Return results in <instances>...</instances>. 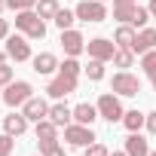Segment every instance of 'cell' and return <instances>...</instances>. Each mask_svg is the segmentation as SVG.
I'll use <instances>...</instances> for the list:
<instances>
[{
	"instance_id": "obj_33",
	"label": "cell",
	"mask_w": 156,
	"mask_h": 156,
	"mask_svg": "<svg viewBox=\"0 0 156 156\" xmlns=\"http://www.w3.org/2000/svg\"><path fill=\"white\" fill-rule=\"evenodd\" d=\"M12 80H16V70H12V67L3 61V64H0V86H9Z\"/></svg>"
},
{
	"instance_id": "obj_11",
	"label": "cell",
	"mask_w": 156,
	"mask_h": 156,
	"mask_svg": "<svg viewBox=\"0 0 156 156\" xmlns=\"http://www.w3.org/2000/svg\"><path fill=\"white\" fill-rule=\"evenodd\" d=\"M22 113H25L31 122H40V119H46V116H49V101H46V98H40V95H31V98L22 104Z\"/></svg>"
},
{
	"instance_id": "obj_13",
	"label": "cell",
	"mask_w": 156,
	"mask_h": 156,
	"mask_svg": "<svg viewBox=\"0 0 156 156\" xmlns=\"http://www.w3.org/2000/svg\"><path fill=\"white\" fill-rule=\"evenodd\" d=\"M28 122H31V119H28L25 113L12 110L9 116H3V132H6V135H12V138H22V135L28 132Z\"/></svg>"
},
{
	"instance_id": "obj_9",
	"label": "cell",
	"mask_w": 156,
	"mask_h": 156,
	"mask_svg": "<svg viewBox=\"0 0 156 156\" xmlns=\"http://www.w3.org/2000/svg\"><path fill=\"white\" fill-rule=\"evenodd\" d=\"M61 49H64V55L76 58L80 52H86V37H83L80 31L67 28V31H61Z\"/></svg>"
},
{
	"instance_id": "obj_21",
	"label": "cell",
	"mask_w": 156,
	"mask_h": 156,
	"mask_svg": "<svg viewBox=\"0 0 156 156\" xmlns=\"http://www.w3.org/2000/svg\"><path fill=\"white\" fill-rule=\"evenodd\" d=\"M122 126H126L129 132H141V129L147 126V113H141V110H126Z\"/></svg>"
},
{
	"instance_id": "obj_32",
	"label": "cell",
	"mask_w": 156,
	"mask_h": 156,
	"mask_svg": "<svg viewBox=\"0 0 156 156\" xmlns=\"http://www.w3.org/2000/svg\"><path fill=\"white\" fill-rule=\"evenodd\" d=\"M12 147H16V138L12 135H0V156H12Z\"/></svg>"
},
{
	"instance_id": "obj_28",
	"label": "cell",
	"mask_w": 156,
	"mask_h": 156,
	"mask_svg": "<svg viewBox=\"0 0 156 156\" xmlns=\"http://www.w3.org/2000/svg\"><path fill=\"white\" fill-rule=\"evenodd\" d=\"M58 70H61V73H67V76H80V70H83V64L76 61V58H70V55H67V58H64V61L58 64Z\"/></svg>"
},
{
	"instance_id": "obj_27",
	"label": "cell",
	"mask_w": 156,
	"mask_h": 156,
	"mask_svg": "<svg viewBox=\"0 0 156 156\" xmlns=\"http://www.w3.org/2000/svg\"><path fill=\"white\" fill-rule=\"evenodd\" d=\"M52 22H55L61 31H67V28H73V22H76V12H73V9H58V16H55Z\"/></svg>"
},
{
	"instance_id": "obj_14",
	"label": "cell",
	"mask_w": 156,
	"mask_h": 156,
	"mask_svg": "<svg viewBox=\"0 0 156 156\" xmlns=\"http://www.w3.org/2000/svg\"><path fill=\"white\" fill-rule=\"evenodd\" d=\"M49 119H52L58 129H64V126H70V122H73V107H67V104H64V98H61V101L49 104Z\"/></svg>"
},
{
	"instance_id": "obj_15",
	"label": "cell",
	"mask_w": 156,
	"mask_h": 156,
	"mask_svg": "<svg viewBox=\"0 0 156 156\" xmlns=\"http://www.w3.org/2000/svg\"><path fill=\"white\" fill-rule=\"evenodd\" d=\"M150 49H156V28H141L138 37H135V43H132V52L135 55H144Z\"/></svg>"
},
{
	"instance_id": "obj_35",
	"label": "cell",
	"mask_w": 156,
	"mask_h": 156,
	"mask_svg": "<svg viewBox=\"0 0 156 156\" xmlns=\"http://www.w3.org/2000/svg\"><path fill=\"white\" fill-rule=\"evenodd\" d=\"M6 37H9V22L0 19V40H6Z\"/></svg>"
},
{
	"instance_id": "obj_38",
	"label": "cell",
	"mask_w": 156,
	"mask_h": 156,
	"mask_svg": "<svg viewBox=\"0 0 156 156\" xmlns=\"http://www.w3.org/2000/svg\"><path fill=\"white\" fill-rule=\"evenodd\" d=\"M150 83H153V92H156V73H150Z\"/></svg>"
},
{
	"instance_id": "obj_37",
	"label": "cell",
	"mask_w": 156,
	"mask_h": 156,
	"mask_svg": "<svg viewBox=\"0 0 156 156\" xmlns=\"http://www.w3.org/2000/svg\"><path fill=\"white\" fill-rule=\"evenodd\" d=\"M110 156H129V153H126V150H113Z\"/></svg>"
},
{
	"instance_id": "obj_40",
	"label": "cell",
	"mask_w": 156,
	"mask_h": 156,
	"mask_svg": "<svg viewBox=\"0 0 156 156\" xmlns=\"http://www.w3.org/2000/svg\"><path fill=\"white\" fill-rule=\"evenodd\" d=\"M3 9H6V0H0V12H3Z\"/></svg>"
},
{
	"instance_id": "obj_7",
	"label": "cell",
	"mask_w": 156,
	"mask_h": 156,
	"mask_svg": "<svg viewBox=\"0 0 156 156\" xmlns=\"http://www.w3.org/2000/svg\"><path fill=\"white\" fill-rule=\"evenodd\" d=\"M64 141H67L70 147H89V144H95L98 138H95L92 126H83V122H70V126H64Z\"/></svg>"
},
{
	"instance_id": "obj_41",
	"label": "cell",
	"mask_w": 156,
	"mask_h": 156,
	"mask_svg": "<svg viewBox=\"0 0 156 156\" xmlns=\"http://www.w3.org/2000/svg\"><path fill=\"white\" fill-rule=\"evenodd\" d=\"M150 156H156V150H150Z\"/></svg>"
},
{
	"instance_id": "obj_20",
	"label": "cell",
	"mask_w": 156,
	"mask_h": 156,
	"mask_svg": "<svg viewBox=\"0 0 156 156\" xmlns=\"http://www.w3.org/2000/svg\"><path fill=\"white\" fill-rule=\"evenodd\" d=\"M34 135H37V141H52V138H58V126L46 116V119H40L34 126Z\"/></svg>"
},
{
	"instance_id": "obj_29",
	"label": "cell",
	"mask_w": 156,
	"mask_h": 156,
	"mask_svg": "<svg viewBox=\"0 0 156 156\" xmlns=\"http://www.w3.org/2000/svg\"><path fill=\"white\" fill-rule=\"evenodd\" d=\"M141 70L150 76V73H156V49H150V52H144L141 55Z\"/></svg>"
},
{
	"instance_id": "obj_34",
	"label": "cell",
	"mask_w": 156,
	"mask_h": 156,
	"mask_svg": "<svg viewBox=\"0 0 156 156\" xmlns=\"http://www.w3.org/2000/svg\"><path fill=\"white\" fill-rule=\"evenodd\" d=\"M147 132H150V135H156V110H153V113H147Z\"/></svg>"
},
{
	"instance_id": "obj_25",
	"label": "cell",
	"mask_w": 156,
	"mask_h": 156,
	"mask_svg": "<svg viewBox=\"0 0 156 156\" xmlns=\"http://www.w3.org/2000/svg\"><path fill=\"white\" fill-rule=\"evenodd\" d=\"M37 144H40V156H67L64 147L58 144V138H52V141H37Z\"/></svg>"
},
{
	"instance_id": "obj_10",
	"label": "cell",
	"mask_w": 156,
	"mask_h": 156,
	"mask_svg": "<svg viewBox=\"0 0 156 156\" xmlns=\"http://www.w3.org/2000/svg\"><path fill=\"white\" fill-rule=\"evenodd\" d=\"M6 55H9V61H28V58H34L31 55V43H28V37H6Z\"/></svg>"
},
{
	"instance_id": "obj_16",
	"label": "cell",
	"mask_w": 156,
	"mask_h": 156,
	"mask_svg": "<svg viewBox=\"0 0 156 156\" xmlns=\"http://www.w3.org/2000/svg\"><path fill=\"white\" fill-rule=\"evenodd\" d=\"M126 153H129V156H150L147 138H144L141 132H129V138H126Z\"/></svg>"
},
{
	"instance_id": "obj_22",
	"label": "cell",
	"mask_w": 156,
	"mask_h": 156,
	"mask_svg": "<svg viewBox=\"0 0 156 156\" xmlns=\"http://www.w3.org/2000/svg\"><path fill=\"white\" fill-rule=\"evenodd\" d=\"M58 0H40V3H37V16L43 19V22H49V19H55L58 16Z\"/></svg>"
},
{
	"instance_id": "obj_2",
	"label": "cell",
	"mask_w": 156,
	"mask_h": 156,
	"mask_svg": "<svg viewBox=\"0 0 156 156\" xmlns=\"http://www.w3.org/2000/svg\"><path fill=\"white\" fill-rule=\"evenodd\" d=\"M98 113H101V119H107L110 126L113 122H122V116H126V110H122V101H119V95L116 92H104L101 98H98Z\"/></svg>"
},
{
	"instance_id": "obj_3",
	"label": "cell",
	"mask_w": 156,
	"mask_h": 156,
	"mask_svg": "<svg viewBox=\"0 0 156 156\" xmlns=\"http://www.w3.org/2000/svg\"><path fill=\"white\" fill-rule=\"evenodd\" d=\"M110 92H116L119 98H135L141 92V76L129 73V70H119L113 73V80H110Z\"/></svg>"
},
{
	"instance_id": "obj_23",
	"label": "cell",
	"mask_w": 156,
	"mask_h": 156,
	"mask_svg": "<svg viewBox=\"0 0 156 156\" xmlns=\"http://www.w3.org/2000/svg\"><path fill=\"white\" fill-rule=\"evenodd\" d=\"M83 73L89 76L92 83H98V80H104V61H98V58H89V64L83 67Z\"/></svg>"
},
{
	"instance_id": "obj_30",
	"label": "cell",
	"mask_w": 156,
	"mask_h": 156,
	"mask_svg": "<svg viewBox=\"0 0 156 156\" xmlns=\"http://www.w3.org/2000/svg\"><path fill=\"white\" fill-rule=\"evenodd\" d=\"M37 3H40V0H6V9L22 12V9H37Z\"/></svg>"
},
{
	"instance_id": "obj_1",
	"label": "cell",
	"mask_w": 156,
	"mask_h": 156,
	"mask_svg": "<svg viewBox=\"0 0 156 156\" xmlns=\"http://www.w3.org/2000/svg\"><path fill=\"white\" fill-rule=\"evenodd\" d=\"M16 28H19L28 40H43V37H46V22L37 16V9H22V12H16Z\"/></svg>"
},
{
	"instance_id": "obj_8",
	"label": "cell",
	"mask_w": 156,
	"mask_h": 156,
	"mask_svg": "<svg viewBox=\"0 0 156 156\" xmlns=\"http://www.w3.org/2000/svg\"><path fill=\"white\" fill-rule=\"evenodd\" d=\"M86 52H89V58L113 61V55H116V43H113V40H107V37H95V40H89V43H86Z\"/></svg>"
},
{
	"instance_id": "obj_26",
	"label": "cell",
	"mask_w": 156,
	"mask_h": 156,
	"mask_svg": "<svg viewBox=\"0 0 156 156\" xmlns=\"http://www.w3.org/2000/svg\"><path fill=\"white\" fill-rule=\"evenodd\" d=\"M113 64H116L119 70H129V67L135 64V52H132V49H116V55H113Z\"/></svg>"
},
{
	"instance_id": "obj_31",
	"label": "cell",
	"mask_w": 156,
	"mask_h": 156,
	"mask_svg": "<svg viewBox=\"0 0 156 156\" xmlns=\"http://www.w3.org/2000/svg\"><path fill=\"white\" fill-rule=\"evenodd\" d=\"M83 156H110V150L101 144V141H95V144H89V147H83Z\"/></svg>"
},
{
	"instance_id": "obj_39",
	"label": "cell",
	"mask_w": 156,
	"mask_h": 156,
	"mask_svg": "<svg viewBox=\"0 0 156 156\" xmlns=\"http://www.w3.org/2000/svg\"><path fill=\"white\" fill-rule=\"evenodd\" d=\"M6 58H9V55H6V52H0V64H3V61H6Z\"/></svg>"
},
{
	"instance_id": "obj_42",
	"label": "cell",
	"mask_w": 156,
	"mask_h": 156,
	"mask_svg": "<svg viewBox=\"0 0 156 156\" xmlns=\"http://www.w3.org/2000/svg\"><path fill=\"white\" fill-rule=\"evenodd\" d=\"M0 89H3V86H0Z\"/></svg>"
},
{
	"instance_id": "obj_6",
	"label": "cell",
	"mask_w": 156,
	"mask_h": 156,
	"mask_svg": "<svg viewBox=\"0 0 156 156\" xmlns=\"http://www.w3.org/2000/svg\"><path fill=\"white\" fill-rule=\"evenodd\" d=\"M70 92H76V76H67V73H55L52 80L46 83V95L49 98H55V101H61V98H67Z\"/></svg>"
},
{
	"instance_id": "obj_5",
	"label": "cell",
	"mask_w": 156,
	"mask_h": 156,
	"mask_svg": "<svg viewBox=\"0 0 156 156\" xmlns=\"http://www.w3.org/2000/svg\"><path fill=\"white\" fill-rule=\"evenodd\" d=\"M73 12H76V19H80V22H92V25H98V22L107 19V6H104V0H80Z\"/></svg>"
},
{
	"instance_id": "obj_36",
	"label": "cell",
	"mask_w": 156,
	"mask_h": 156,
	"mask_svg": "<svg viewBox=\"0 0 156 156\" xmlns=\"http://www.w3.org/2000/svg\"><path fill=\"white\" fill-rule=\"evenodd\" d=\"M147 9H150V16L156 19V0H150V3H147Z\"/></svg>"
},
{
	"instance_id": "obj_12",
	"label": "cell",
	"mask_w": 156,
	"mask_h": 156,
	"mask_svg": "<svg viewBox=\"0 0 156 156\" xmlns=\"http://www.w3.org/2000/svg\"><path fill=\"white\" fill-rule=\"evenodd\" d=\"M31 64H34V73H40V76H49V73H58V58L52 55V52H40V55H34L31 58Z\"/></svg>"
},
{
	"instance_id": "obj_4",
	"label": "cell",
	"mask_w": 156,
	"mask_h": 156,
	"mask_svg": "<svg viewBox=\"0 0 156 156\" xmlns=\"http://www.w3.org/2000/svg\"><path fill=\"white\" fill-rule=\"evenodd\" d=\"M34 95V86L28 83V80H12L9 86H3V101H6V107H22L28 98Z\"/></svg>"
},
{
	"instance_id": "obj_18",
	"label": "cell",
	"mask_w": 156,
	"mask_h": 156,
	"mask_svg": "<svg viewBox=\"0 0 156 156\" xmlns=\"http://www.w3.org/2000/svg\"><path fill=\"white\" fill-rule=\"evenodd\" d=\"M98 116H101V113H98V107H95V104H86V101H83V104H76V107H73V122L92 126Z\"/></svg>"
},
{
	"instance_id": "obj_24",
	"label": "cell",
	"mask_w": 156,
	"mask_h": 156,
	"mask_svg": "<svg viewBox=\"0 0 156 156\" xmlns=\"http://www.w3.org/2000/svg\"><path fill=\"white\" fill-rule=\"evenodd\" d=\"M150 19H153V16H150V9H147V6H135V12H132V22H129V25H132L135 31H141V28H147V22H150Z\"/></svg>"
},
{
	"instance_id": "obj_17",
	"label": "cell",
	"mask_w": 156,
	"mask_h": 156,
	"mask_svg": "<svg viewBox=\"0 0 156 156\" xmlns=\"http://www.w3.org/2000/svg\"><path fill=\"white\" fill-rule=\"evenodd\" d=\"M135 6H138V0H113V19H116L119 25H129Z\"/></svg>"
},
{
	"instance_id": "obj_19",
	"label": "cell",
	"mask_w": 156,
	"mask_h": 156,
	"mask_svg": "<svg viewBox=\"0 0 156 156\" xmlns=\"http://www.w3.org/2000/svg\"><path fill=\"white\" fill-rule=\"evenodd\" d=\"M135 37H138V31H135L132 25H119L116 34H113V43H116V49H132Z\"/></svg>"
}]
</instances>
